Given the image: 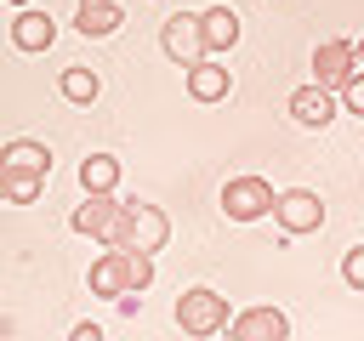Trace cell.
Segmentation results:
<instances>
[{
  "label": "cell",
  "instance_id": "obj_22",
  "mask_svg": "<svg viewBox=\"0 0 364 341\" xmlns=\"http://www.w3.org/2000/svg\"><path fill=\"white\" fill-rule=\"evenodd\" d=\"M0 205H6V159H0Z\"/></svg>",
  "mask_w": 364,
  "mask_h": 341
},
{
  "label": "cell",
  "instance_id": "obj_2",
  "mask_svg": "<svg viewBox=\"0 0 364 341\" xmlns=\"http://www.w3.org/2000/svg\"><path fill=\"white\" fill-rule=\"evenodd\" d=\"M273 182L267 176H228V188H222V210H228V222H256V216H267L273 210Z\"/></svg>",
  "mask_w": 364,
  "mask_h": 341
},
{
  "label": "cell",
  "instance_id": "obj_18",
  "mask_svg": "<svg viewBox=\"0 0 364 341\" xmlns=\"http://www.w3.org/2000/svg\"><path fill=\"white\" fill-rule=\"evenodd\" d=\"M125 284H131V296H142V290L154 284V250L125 244Z\"/></svg>",
  "mask_w": 364,
  "mask_h": 341
},
{
  "label": "cell",
  "instance_id": "obj_1",
  "mask_svg": "<svg viewBox=\"0 0 364 341\" xmlns=\"http://www.w3.org/2000/svg\"><path fill=\"white\" fill-rule=\"evenodd\" d=\"M228 318H233V313H228V296L210 290V284H193V290L176 296V324H182V335H222Z\"/></svg>",
  "mask_w": 364,
  "mask_h": 341
},
{
  "label": "cell",
  "instance_id": "obj_10",
  "mask_svg": "<svg viewBox=\"0 0 364 341\" xmlns=\"http://www.w3.org/2000/svg\"><path fill=\"white\" fill-rule=\"evenodd\" d=\"M51 40H57V23H51V11L17 6V17H11V45H17V51H51Z\"/></svg>",
  "mask_w": 364,
  "mask_h": 341
},
{
  "label": "cell",
  "instance_id": "obj_5",
  "mask_svg": "<svg viewBox=\"0 0 364 341\" xmlns=\"http://www.w3.org/2000/svg\"><path fill=\"white\" fill-rule=\"evenodd\" d=\"M358 74V57H353V40H324L318 51H313V80L324 85V91H341L347 80Z\"/></svg>",
  "mask_w": 364,
  "mask_h": 341
},
{
  "label": "cell",
  "instance_id": "obj_9",
  "mask_svg": "<svg viewBox=\"0 0 364 341\" xmlns=\"http://www.w3.org/2000/svg\"><path fill=\"white\" fill-rule=\"evenodd\" d=\"M290 119L307 125V131H324V125L336 119V91H324L318 80L301 85V91H290Z\"/></svg>",
  "mask_w": 364,
  "mask_h": 341
},
{
  "label": "cell",
  "instance_id": "obj_19",
  "mask_svg": "<svg viewBox=\"0 0 364 341\" xmlns=\"http://www.w3.org/2000/svg\"><path fill=\"white\" fill-rule=\"evenodd\" d=\"M336 97H341V108H347V114H358V119H364V68H358V74H353Z\"/></svg>",
  "mask_w": 364,
  "mask_h": 341
},
{
  "label": "cell",
  "instance_id": "obj_21",
  "mask_svg": "<svg viewBox=\"0 0 364 341\" xmlns=\"http://www.w3.org/2000/svg\"><path fill=\"white\" fill-rule=\"evenodd\" d=\"M353 57H358V68H364V40H353Z\"/></svg>",
  "mask_w": 364,
  "mask_h": 341
},
{
  "label": "cell",
  "instance_id": "obj_23",
  "mask_svg": "<svg viewBox=\"0 0 364 341\" xmlns=\"http://www.w3.org/2000/svg\"><path fill=\"white\" fill-rule=\"evenodd\" d=\"M11 6H34V0H11Z\"/></svg>",
  "mask_w": 364,
  "mask_h": 341
},
{
  "label": "cell",
  "instance_id": "obj_3",
  "mask_svg": "<svg viewBox=\"0 0 364 341\" xmlns=\"http://www.w3.org/2000/svg\"><path fill=\"white\" fill-rule=\"evenodd\" d=\"M273 216H279L284 233H318V227H324V199H318L313 188H284V193L273 199Z\"/></svg>",
  "mask_w": 364,
  "mask_h": 341
},
{
  "label": "cell",
  "instance_id": "obj_16",
  "mask_svg": "<svg viewBox=\"0 0 364 341\" xmlns=\"http://www.w3.org/2000/svg\"><path fill=\"white\" fill-rule=\"evenodd\" d=\"M57 91H63L68 102H80V108H85V102H97V97H102V80H97L91 68H63Z\"/></svg>",
  "mask_w": 364,
  "mask_h": 341
},
{
  "label": "cell",
  "instance_id": "obj_11",
  "mask_svg": "<svg viewBox=\"0 0 364 341\" xmlns=\"http://www.w3.org/2000/svg\"><path fill=\"white\" fill-rule=\"evenodd\" d=\"M91 296H108V301H125L131 296V284H125V244H108L91 261Z\"/></svg>",
  "mask_w": 364,
  "mask_h": 341
},
{
  "label": "cell",
  "instance_id": "obj_12",
  "mask_svg": "<svg viewBox=\"0 0 364 341\" xmlns=\"http://www.w3.org/2000/svg\"><path fill=\"white\" fill-rule=\"evenodd\" d=\"M199 34H205V57H222V51L239 40V11H233V6L199 11Z\"/></svg>",
  "mask_w": 364,
  "mask_h": 341
},
{
  "label": "cell",
  "instance_id": "obj_4",
  "mask_svg": "<svg viewBox=\"0 0 364 341\" xmlns=\"http://www.w3.org/2000/svg\"><path fill=\"white\" fill-rule=\"evenodd\" d=\"M159 45H165V57H171L176 68H188L193 57H205V34H199V17H193V11H176V17L159 28Z\"/></svg>",
  "mask_w": 364,
  "mask_h": 341
},
{
  "label": "cell",
  "instance_id": "obj_14",
  "mask_svg": "<svg viewBox=\"0 0 364 341\" xmlns=\"http://www.w3.org/2000/svg\"><path fill=\"white\" fill-rule=\"evenodd\" d=\"M80 188H85V193H114V188H119V159H114V153L80 159Z\"/></svg>",
  "mask_w": 364,
  "mask_h": 341
},
{
  "label": "cell",
  "instance_id": "obj_15",
  "mask_svg": "<svg viewBox=\"0 0 364 341\" xmlns=\"http://www.w3.org/2000/svg\"><path fill=\"white\" fill-rule=\"evenodd\" d=\"M0 159H6L11 170H51V148H46V142H34V136L6 142V148H0Z\"/></svg>",
  "mask_w": 364,
  "mask_h": 341
},
{
  "label": "cell",
  "instance_id": "obj_6",
  "mask_svg": "<svg viewBox=\"0 0 364 341\" xmlns=\"http://www.w3.org/2000/svg\"><path fill=\"white\" fill-rule=\"evenodd\" d=\"M165 239H171V216H165L159 205L131 199V227H125V244H136V250H165Z\"/></svg>",
  "mask_w": 364,
  "mask_h": 341
},
{
  "label": "cell",
  "instance_id": "obj_20",
  "mask_svg": "<svg viewBox=\"0 0 364 341\" xmlns=\"http://www.w3.org/2000/svg\"><path fill=\"white\" fill-rule=\"evenodd\" d=\"M341 278H347L353 290H364V244H353V250L341 256Z\"/></svg>",
  "mask_w": 364,
  "mask_h": 341
},
{
  "label": "cell",
  "instance_id": "obj_17",
  "mask_svg": "<svg viewBox=\"0 0 364 341\" xmlns=\"http://www.w3.org/2000/svg\"><path fill=\"white\" fill-rule=\"evenodd\" d=\"M46 193V170H11L6 165V205H34Z\"/></svg>",
  "mask_w": 364,
  "mask_h": 341
},
{
  "label": "cell",
  "instance_id": "obj_8",
  "mask_svg": "<svg viewBox=\"0 0 364 341\" xmlns=\"http://www.w3.org/2000/svg\"><path fill=\"white\" fill-rule=\"evenodd\" d=\"M182 74H188V97H193V102H222V97L233 91V74H228L216 57H193Z\"/></svg>",
  "mask_w": 364,
  "mask_h": 341
},
{
  "label": "cell",
  "instance_id": "obj_13",
  "mask_svg": "<svg viewBox=\"0 0 364 341\" xmlns=\"http://www.w3.org/2000/svg\"><path fill=\"white\" fill-rule=\"evenodd\" d=\"M119 23H125V17H119L114 0H80V11H74V28H80L85 40H108Z\"/></svg>",
  "mask_w": 364,
  "mask_h": 341
},
{
  "label": "cell",
  "instance_id": "obj_7",
  "mask_svg": "<svg viewBox=\"0 0 364 341\" xmlns=\"http://www.w3.org/2000/svg\"><path fill=\"white\" fill-rule=\"evenodd\" d=\"M228 335H233V341H284V335H290V318H284L279 307H250V313L228 318Z\"/></svg>",
  "mask_w": 364,
  "mask_h": 341
}]
</instances>
